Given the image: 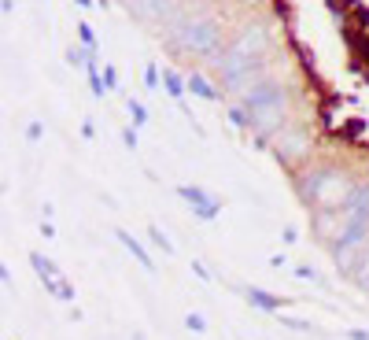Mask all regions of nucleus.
<instances>
[{"instance_id": "1", "label": "nucleus", "mask_w": 369, "mask_h": 340, "mask_svg": "<svg viewBox=\"0 0 369 340\" xmlns=\"http://www.w3.org/2000/svg\"><path fill=\"white\" fill-rule=\"evenodd\" d=\"M362 174H354V170L347 163L340 160H307L299 163L292 170V181H296V192L303 196V204L310 207H336L347 200V192L354 189V181H359Z\"/></svg>"}, {"instance_id": "2", "label": "nucleus", "mask_w": 369, "mask_h": 340, "mask_svg": "<svg viewBox=\"0 0 369 340\" xmlns=\"http://www.w3.org/2000/svg\"><path fill=\"white\" fill-rule=\"evenodd\" d=\"M229 34L226 22L218 15H189L181 11L174 26H166V45L174 48V56L181 59H215L222 48H226Z\"/></svg>"}, {"instance_id": "3", "label": "nucleus", "mask_w": 369, "mask_h": 340, "mask_svg": "<svg viewBox=\"0 0 369 340\" xmlns=\"http://www.w3.org/2000/svg\"><path fill=\"white\" fill-rule=\"evenodd\" d=\"M310 148H314L310 126H303V122H296V119L270 141V152H273L288 170H296L299 163H307V160H310Z\"/></svg>"}, {"instance_id": "4", "label": "nucleus", "mask_w": 369, "mask_h": 340, "mask_svg": "<svg viewBox=\"0 0 369 340\" xmlns=\"http://www.w3.org/2000/svg\"><path fill=\"white\" fill-rule=\"evenodd\" d=\"M122 8H126L140 26H155V22L174 26L178 15L184 11V0H126Z\"/></svg>"}, {"instance_id": "5", "label": "nucleus", "mask_w": 369, "mask_h": 340, "mask_svg": "<svg viewBox=\"0 0 369 340\" xmlns=\"http://www.w3.org/2000/svg\"><path fill=\"white\" fill-rule=\"evenodd\" d=\"M30 267H34V274L45 281V292H52L56 299H63V304H74V285L59 274V267L52 263L48 255H41V252H30Z\"/></svg>"}, {"instance_id": "6", "label": "nucleus", "mask_w": 369, "mask_h": 340, "mask_svg": "<svg viewBox=\"0 0 369 340\" xmlns=\"http://www.w3.org/2000/svg\"><path fill=\"white\" fill-rule=\"evenodd\" d=\"M178 196L192 207V215L200 222H215L222 215V200H218V196H210L203 185H178Z\"/></svg>"}, {"instance_id": "7", "label": "nucleus", "mask_w": 369, "mask_h": 340, "mask_svg": "<svg viewBox=\"0 0 369 340\" xmlns=\"http://www.w3.org/2000/svg\"><path fill=\"white\" fill-rule=\"evenodd\" d=\"M244 299H247L255 311H262V315H281V311L288 307V299L273 296V292H266V289H244Z\"/></svg>"}, {"instance_id": "8", "label": "nucleus", "mask_w": 369, "mask_h": 340, "mask_svg": "<svg viewBox=\"0 0 369 340\" xmlns=\"http://www.w3.org/2000/svg\"><path fill=\"white\" fill-rule=\"evenodd\" d=\"M115 237H118V244H122L126 252L133 255L144 270H148V274H155V259H152V252H148V248H144V244L133 237V233H129V229H115Z\"/></svg>"}, {"instance_id": "9", "label": "nucleus", "mask_w": 369, "mask_h": 340, "mask_svg": "<svg viewBox=\"0 0 369 340\" xmlns=\"http://www.w3.org/2000/svg\"><path fill=\"white\" fill-rule=\"evenodd\" d=\"M184 89H189V93H196V97H200V100H218V97H222V93H218V89H215V85H210V82H207V78H203V74H196V71H192L189 78H184Z\"/></svg>"}, {"instance_id": "10", "label": "nucleus", "mask_w": 369, "mask_h": 340, "mask_svg": "<svg viewBox=\"0 0 369 340\" xmlns=\"http://www.w3.org/2000/svg\"><path fill=\"white\" fill-rule=\"evenodd\" d=\"M85 78H89V93L96 97V100L108 93V85H103V74H100V67H96V52H92L89 63H85Z\"/></svg>"}, {"instance_id": "11", "label": "nucleus", "mask_w": 369, "mask_h": 340, "mask_svg": "<svg viewBox=\"0 0 369 340\" xmlns=\"http://www.w3.org/2000/svg\"><path fill=\"white\" fill-rule=\"evenodd\" d=\"M163 85H166V93L174 97V100H181L184 93H189V89H184V78H181L178 71H170V67L163 71Z\"/></svg>"}, {"instance_id": "12", "label": "nucleus", "mask_w": 369, "mask_h": 340, "mask_svg": "<svg viewBox=\"0 0 369 340\" xmlns=\"http://www.w3.org/2000/svg\"><path fill=\"white\" fill-rule=\"evenodd\" d=\"M148 241L155 244V248H159V252L170 259V255H174V244H170V237H166V233L159 229V226H148Z\"/></svg>"}, {"instance_id": "13", "label": "nucleus", "mask_w": 369, "mask_h": 340, "mask_svg": "<svg viewBox=\"0 0 369 340\" xmlns=\"http://www.w3.org/2000/svg\"><path fill=\"white\" fill-rule=\"evenodd\" d=\"M126 111H129V119H133V126H137V129H140V126H148V108H144L140 100L129 97V100H126Z\"/></svg>"}, {"instance_id": "14", "label": "nucleus", "mask_w": 369, "mask_h": 340, "mask_svg": "<svg viewBox=\"0 0 369 340\" xmlns=\"http://www.w3.org/2000/svg\"><path fill=\"white\" fill-rule=\"evenodd\" d=\"M89 56H92V52H89L85 45H71V48H67V63H71V67H82V71H85Z\"/></svg>"}, {"instance_id": "15", "label": "nucleus", "mask_w": 369, "mask_h": 340, "mask_svg": "<svg viewBox=\"0 0 369 340\" xmlns=\"http://www.w3.org/2000/svg\"><path fill=\"white\" fill-rule=\"evenodd\" d=\"M78 37H82V45H85L89 52H100V41H96V34H92L89 22H78Z\"/></svg>"}, {"instance_id": "16", "label": "nucleus", "mask_w": 369, "mask_h": 340, "mask_svg": "<svg viewBox=\"0 0 369 340\" xmlns=\"http://www.w3.org/2000/svg\"><path fill=\"white\" fill-rule=\"evenodd\" d=\"M144 85H148V89H159V85H163V74H159V67H155V63H148V67H144Z\"/></svg>"}, {"instance_id": "17", "label": "nucleus", "mask_w": 369, "mask_h": 340, "mask_svg": "<svg viewBox=\"0 0 369 340\" xmlns=\"http://www.w3.org/2000/svg\"><path fill=\"white\" fill-rule=\"evenodd\" d=\"M184 330H192V333H207V318L192 311V315H184Z\"/></svg>"}, {"instance_id": "18", "label": "nucleus", "mask_w": 369, "mask_h": 340, "mask_svg": "<svg viewBox=\"0 0 369 340\" xmlns=\"http://www.w3.org/2000/svg\"><path fill=\"white\" fill-rule=\"evenodd\" d=\"M229 122L236 126V129H247L252 122H247V111L244 108H229Z\"/></svg>"}, {"instance_id": "19", "label": "nucleus", "mask_w": 369, "mask_h": 340, "mask_svg": "<svg viewBox=\"0 0 369 340\" xmlns=\"http://www.w3.org/2000/svg\"><path fill=\"white\" fill-rule=\"evenodd\" d=\"M277 322L288 325V330H296V333H310V322H299V318H288V315H281Z\"/></svg>"}, {"instance_id": "20", "label": "nucleus", "mask_w": 369, "mask_h": 340, "mask_svg": "<svg viewBox=\"0 0 369 340\" xmlns=\"http://www.w3.org/2000/svg\"><path fill=\"white\" fill-rule=\"evenodd\" d=\"M296 278H303V281H314V285H321V274L314 270V267H296Z\"/></svg>"}, {"instance_id": "21", "label": "nucleus", "mask_w": 369, "mask_h": 340, "mask_svg": "<svg viewBox=\"0 0 369 340\" xmlns=\"http://www.w3.org/2000/svg\"><path fill=\"white\" fill-rule=\"evenodd\" d=\"M103 85H108V93L118 85V71L111 67V63H103Z\"/></svg>"}, {"instance_id": "22", "label": "nucleus", "mask_w": 369, "mask_h": 340, "mask_svg": "<svg viewBox=\"0 0 369 340\" xmlns=\"http://www.w3.org/2000/svg\"><path fill=\"white\" fill-rule=\"evenodd\" d=\"M122 145H126V148H137V126L122 129Z\"/></svg>"}, {"instance_id": "23", "label": "nucleus", "mask_w": 369, "mask_h": 340, "mask_svg": "<svg viewBox=\"0 0 369 340\" xmlns=\"http://www.w3.org/2000/svg\"><path fill=\"white\" fill-rule=\"evenodd\" d=\"M41 134H45V126H41V122H30V126H26V137H30V141H37Z\"/></svg>"}, {"instance_id": "24", "label": "nucleus", "mask_w": 369, "mask_h": 340, "mask_svg": "<svg viewBox=\"0 0 369 340\" xmlns=\"http://www.w3.org/2000/svg\"><path fill=\"white\" fill-rule=\"evenodd\" d=\"M333 4V11H340V8H359V0H328Z\"/></svg>"}, {"instance_id": "25", "label": "nucleus", "mask_w": 369, "mask_h": 340, "mask_svg": "<svg viewBox=\"0 0 369 340\" xmlns=\"http://www.w3.org/2000/svg\"><path fill=\"white\" fill-rule=\"evenodd\" d=\"M344 337H347V340H369V330H347Z\"/></svg>"}, {"instance_id": "26", "label": "nucleus", "mask_w": 369, "mask_h": 340, "mask_svg": "<svg viewBox=\"0 0 369 340\" xmlns=\"http://www.w3.org/2000/svg\"><path fill=\"white\" fill-rule=\"evenodd\" d=\"M82 137L92 141V137H96V126H92V122H82Z\"/></svg>"}, {"instance_id": "27", "label": "nucleus", "mask_w": 369, "mask_h": 340, "mask_svg": "<svg viewBox=\"0 0 369 340\" xmlns=\"http://www.w3.org/2000/svg\"><path fill=\"white\" fill-rule=\"evenodd\" d=\"M41 233H45V237H56V226H52V222L45 218V222H41Z\"/></svg>"}, {"instance_id": "28", "label": "nucleus", "mask_w": 369, "mask_h": 340, "mask_svg": "<svg viewBox=\"0 0 369 340\" xmlns=\"http://www.w3.org/2000/svg\"><path fill=\"white\" fill-rule=\"evenodd\" d=\"M0 281H4V285L11 281V274H8V267H4V263H0Z\"/></svg>"}, {"instance_id": "29", "label": "nucleus", "mask_w": 369, "mask_h": 340, "mask_svg": "<svg viewBox=\"0 0 369 340\" xmlns=\"http://www.w3.org/2000/svg\"><path fill=\"white\" fill-rule=\"evenodd\" d=\"M15 8V0H0V11H11Z\"/></svg>"}, {"instance_id": "30", "label": "nucleus", "mask_w": 369, "mask_h": 340, "mask_svg": "<svg viewBox=\"0 0 369 340\" xmlns=\"http://www.w3.org/2000/svg\"><path fill=\"white\" fill-rule=\"evenodd\" d=\"M78 4H85V8H89V4H92V0H78Z\"/></svg>"}]
</instances>
